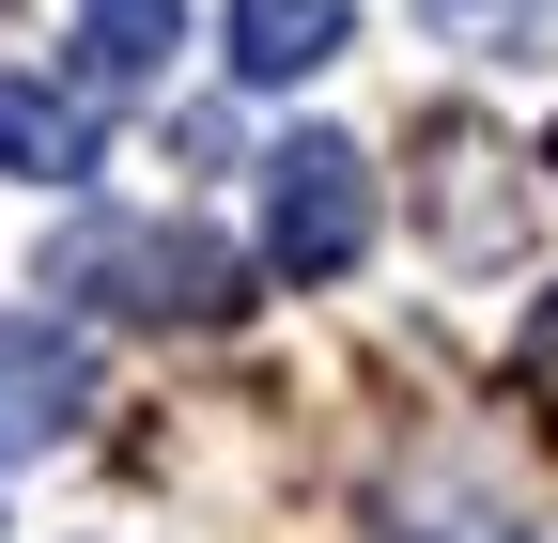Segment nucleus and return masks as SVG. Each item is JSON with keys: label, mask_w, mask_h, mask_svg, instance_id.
<instances>
[{"label": "nucleus", "mask_w": 558, "mask_h": 543, "mask_svg": "<svg viewBox=\"0 0 558 543\" xmlns=\"http://www.w3.org/2000/svg\"><path fill=\"white\" fill-rule=\"evenodd\" d=\"M94 420V342L62 311H0V466H32Z\"/></svg>", "instance_id": "obj_3"}, {"label": "nucleus", "mask_w": 558, "mask_h": 543, "mask_svg": "<svg viewBox=\"0 0 558 543\" xmlns=\"http://www.w3.org/2000/svg\"><path fill=\"white\" fill-rule=\"evenodd\" d=\"M78 62H94V94H156L171 79V47H186V16H171V0H78Z\"/></svg>", "instance_id": "obj_6"}, {"label": "nucleus", "mask_w": 558, "mask_h": 543, "mask_svg": "<svg viewBox=\"0 0 558 543\" xmlns=\"http://www.w3.org/2000/svg\"><path fill=\"white\" fill-rule=\"evenodd\" d=\"M47 280L94 295V311H124V326H233L248 311V264L218 233H186V218H78L47 249Z\"/></svg>", "instance_id": "obj_1"}, {"label": "nucleus", "mask_w": 558, "mask_h": 543, "mask_svg": "<svg viewBox=\"0 0 558 543\" xmlns=\"http://www.w3.org/2000/svg\"><path fill=\"white\" fill-rule=\"evenodd\" d=\"M233 79L248 94H295V79H326L341 47H357V0H233Z\"/></svg>", "instance_id": "obj_4"}, {"label": "nucleus", "mask_w": 558, "mask_h": 543, "mask_svg": "<svg viewBox=\"0 0 558 543\" xmlns=\"http://www.w3.org/2000/svg\"><path fill=\"white\" fill-rule=\"evenodd\" d=\"M357 249H373V156L326 141V124L279 141V156H264V264H279L295 295H326Z\"/></svg>", "instance_id": "obj_2"}, {"label": "nucleus", "mask_w": 558, "mask_h": 543, "mask_svg": "<svg viewBox=\"0 0 558 543\" xmlns=\"http://www.w3.org/2000/svg\"><path fill=\"white\" fill-rule=\"evenodd\" d=\"M0 171H16V186H78V171H94V94L0 62Z\"/></svg>", "instance_id": "obj_5"}]
</instances>
